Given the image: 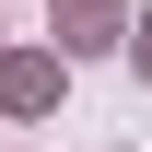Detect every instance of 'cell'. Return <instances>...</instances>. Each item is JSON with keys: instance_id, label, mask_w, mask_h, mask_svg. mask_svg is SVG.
<instances>
[{"instance_id": "1", "label": "cell", "mask_w": 152, "mask_h": 152, "mask_svg": "<svg viewBox=\"0 0 152 152\" xmlns=\"http://www.w3.org/2000/svg\"><path fill=\"white\" fill-rule=\"evenodd\" d=\"M0 105H12V117L58 105V58H0Z\"/></svg>"}, {"instance_id": "2", "label": "cell", "mask_w": 152, "mask_h": 152, "mask_svg": "<svg viewBox=\"0 0 152 152\" xmlns=\"http://www.w3.org/2000/svg\"><path fill=\"white\" fill-rule=\"evenodd\" d=\"M129 70H140V82H152V12H140V23H129Z\"/></svg>"}]
</instances>
